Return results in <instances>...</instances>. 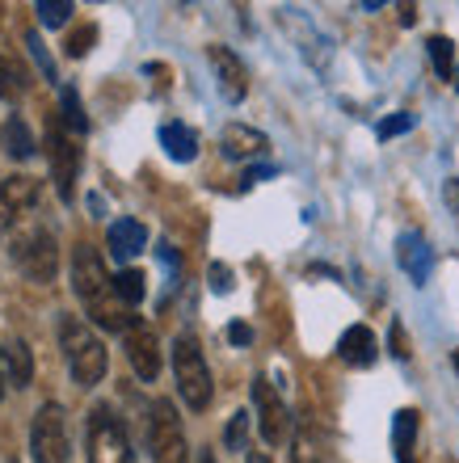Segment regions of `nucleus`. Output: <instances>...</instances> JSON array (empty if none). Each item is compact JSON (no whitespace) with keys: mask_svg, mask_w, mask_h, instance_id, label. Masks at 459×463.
<instances>
[{"mask_svg":"<svg viewBox=\"0 0 459 463\" xmlns=\"http://www.w3.org/2000/svg\"><path fill=\"white\" fill-rule=\"evenodd\" d=\"M25 89H30V72H25L17 60L0 55V98H5V101H22Z\"/></svg>","mask_w":459,"mask_h":463,"instance_id":"20","label":"nucleus"},{"mask_svg":"<svg viewBox=\"0 0 459 463\" xmlns=\"http://www.w3.org/2000/svg\"><path fill=\"white\" fill-rule=\"evenodd\" d=\"M455 89H459V68H455Z\"/></svg>","mask_w":459,"mask_h":463,"instance_id":"39","label":"nucleus"},{"mask_svg":"<svg viewBox=\"0 0 459 463\" xmlns=\"http://www.w3.org/2000/svg\"><path fill=\"white\" fill-rule=\"evenodd\" d=\"M219 147L232 160H249V156H262L270 147V139L262 131H253V127H244V122H228L224 135H219Z\"/></svg>","mask_w":459,"mask_h":463,"instance_id":"14","label":"nucleus"},{"mask_svg":"<svg viewBox=\"0 0 459 463\" xmlns=\"http://www.w3.org/2000/svg\"><path fill=\"white\" fill-rule=\"evenodd\" d=\"M47 160H51V177H55L60 198L63 203H72V185H76V173H81V156H76L72 139H68L60 127H47Z\"/></svg>","mask_w":459,"mask_h":463,"instance_id":"10","label":"nucleus"},{"mask_svg":"<svg viewBox=\"0 0 459 463\" xmlns=\"http://www.w3.org/2000/svg\"><path fill=\"white\" fill-rule=\"evenodd\" d=\"M0 144H5V152H9L13 160H30V156H34V135H30V127H25L17 114H9V118H5Z\"/></svg>","mask_w":459,"mask_h":463,"instance_id":"19","label":"nucleus"},{"mask_svg":"<svg viewBox=\"0 0 459 463\" xmlns=\"http://www.w3.org/2000/svg\"><path fill=\"white\" fill-rule=\"evenodd\" d=\"M60 106H63V122H68L76 135H85L89 118H85V106H81V93H76V89H60Z\"/></svg>","mask_w":459,"mask_h":463,"instance_id":"24","label":"nucleus"},{"mask_svg":"<svg viewBox=\"0 0 459 463\" xmlns=\"http://www.w3.org/2000/svg\"><path fill=\"white\" fill-rule=\"evenodd\" d=\"M34 207H38L34 177H25V173L5 177V185H0V232H17L22 223H30Z\"/></svg>","mask_w":459,"mask_h":463,"instance_id":"8","label":"nucleus"},{"mask_svg":"<svg viewBox=\"0 0 459 463\" xmlns=\"http://www.w3.org/2000/svg\"><path fill=\"white\" fill-rule=\"evenodd\" d=\"M25 47H30V55H34V60H38V68H43V76H47V80H55V63H51L47 47H43V38H38L34 30L25 34Z\"/></svg>","mask_w":459,"mask_h":463,"instance_id":"30","label":"nucleus"},{"mask_svg":"<svg viewBox=\"0 0 459 463\" xmlns=\"http://www.w3.org/2000/svg\"><path fill=\"white\" fill-rule=\"evenodd\" d=\"M206 60H211V68H215V80H219V93H224V101H244V93H249V72H244V63L236 51L228 47H206Z\"/></svg>","mask_w":459,"mask_h":463,"instance_id":"11","label":"nucleus"},{"mask_svg":"<svg viewBox=\"0 0 459 463\" xmlns=\"http://www.w3.org/2000/svg\"><path fill=\"white\" fill-rule=\"evenodd\" d=\"M443 198H447L451 211H459V177H451V182L443 185Z\"/></svg>","mask_w":459,"mask_h":463,"instance_id":"35","label":"nucleus"},{"mask_svg":"<svg viewBox=\"0 0 459 463\" xmlns=\"http://www.w3.org/2000/svg\"><path fill=\"white\" fill-rule=\"evenodd\" d=\"M295 463H320V451L312 442V421H303L300 434H295Z\"/></svg>","mask_w":459,"mask_h":463,"instance_id":"29","label":"nucleus"},{"mask_svg":"<svg viewBox=\"0 0 459 463\" xmlns=\"http://www.w3.org/2000/svg\"><path fill=\"white\" fill-rule=\"evenodd\" d=\"M211 291H215V295H228L232 291V269L219 266V261L211 266Z\"/></svg>","mask_w":459,"mask_h":463,"instance_id":"31","label":"nucleus"},{"mask_svg":"<svg viewBox=\"0 0 459 463\" xmlns=\"http://www.w3.org/2000/svg\"><path fill=\"white\" fill-rule=\"evenodd\" d=\"M0 396H5V363H0Z\"/></svg>","mask_w":459,"mask_h":463,"instance_id":"38","label":"nucleus"},{"mask_svg":"<svg viewBox=\"0 0 459 463\" xmlns=\"http://www.w3.org/2000/svg\"><path fill=\"white\" fill-rule=\"evenodd\" d=\"M114 291H119V299L127 307H135V304H144L148 279L139 274V269H119V274H114Z\"/></svg>","mask_w":459,"mask_h":463,"instance_id":"21","label":"nucleus"},{"mask_svg":"<svg viewBox=\"0 0 459 463\" xmlns=\"http://www.w3.org/2000/svg\"><path fill=\"white\" fill-rule=\"evenodd\" d=\"M173 375H177L182 401L190 404L194 413H203L206 404H211V371H206V358L190 333H182V337L173 342Z\"/></svg>","mask_w":459,"mask_h":463,"instance_id":"4","label":"nucleus"},{"mask_svg":"<svg viewBox=\"0 0 459 463\" xmlns=\"http://www.w3.org/2000/svg\"><path fill=\"white\" fill-rule=\"evenodd\" d=\"M274 165H257V169H249L244 173V185H253V182H266V177H274Z\"/></svg>","mask_w":459,"mask_h":463,"instance_id":"34","label":"nucleus"},{"mask_svg":"<svg viewBox=\"0 0 459 463\" xmlns=\"http://www.w3.org/2000/svg\"><path fill=\"white\" fill-rule=\"evenodd\" d=\"M30 451H34V463H68V421L60 404H43L34 413Z\"/></svg>","mask_w":459,"mask_h":463,"instance_id":"7","label":"nucleus"},{"mask_svg":"<svg viewBox=\"0 0 459 463\" xmlns=\"http://www.w3.org/2000/svg\"><path fill=\"white\" fill-rule=\"evenodd\" d=\"M426 51H430V60H435V72L443 76V80H451L455 76V43L443 34H435L430 43H426Z\"/></svg>","mask_w":459,"mask_h":463,"instance_id":"22","label":"nucleus"},{"mask_svg":"<svg viewBox=\"0 0 459 463\" xmlns=\"http://www.w3.org/2000/svg\"><path fill=\"white\" fill-rule=\"evenodd\" d=\"M413 114L409 110H400V114H387L384 122H379V127H375V135H379V139H397V135H405V131H413Z\"/></svg>","mask_w":459,"mask_h":463,"instance_id":"28","label":"nucleus"},{"mask_svg":"<svg viewBox=\"0 0 459 463\" xmlns=\"http://www.w3.org/2000/svg\"><path fill=\"white\" fill-rule=\"evenodd\" d=\"M249 463H270V459H266V455H249Z\"/></svg>","mask_w":459,"mask_h":463,"instance_id":"37","label":"nucleus"},{"mask_svg":"<svg viewBox=\"0 0 459 463\" xmlns=\"http://www.w3.org/2000/svg\"><path fill=\"white\" fill-rule=\"evenodd\" d=\"M30 371H34V363H30V345L13 342L9 345V383L13 388H25V383H30Z\"/></svg>","mask_w":459,"mask_h":463,"instance_id":"23","label":"nucleus"},{"mask_svg":"<svg viewBox=\"0 0 459 463\" xmlns=\"http://www.w3.org/2000/svg\"><path fill=\"white\" fill-rule=\"evenodd\" d=\"M228 342H232V345H249V342H253V329L236 320V325H228Z\"/></svg>","mask_w":459,"mask_h":463,"instance_id":"32","label":"nucleus"},{"mask_svg":"<svg viewBox=\"0 0 459 463\" xmlns=\"http://www.w3.org/2000/svg\"><path fill=\"white\" fill-rule=\"evenodd\" d=\"M127 358H131L135 375L144 379V383H152V379L160 375V342H157V333L148 329V325L127 329Z\"/></svg>","mask_w":459,"mask_h":463,"instance_id":"12","label":"nucleus"},{"mask_svg":"<svg viewBox=\"0 0 459 463\" xmlns=\"http://www.w3.org/2000/svg\"><path fill=\"white\" fill-rule=\"evenodd\" d=\"M72 287H76V295H81L85 312L101 325V329L127 333V329L139 325V320L131 317V307L119 299L114 279H106V266H101V257H97L89 244H81V249L72 253Z\"/></svg>","mask_w":459,"mask_h":463,"instance_id":"1","label":"nucleus"},{"mask_svg":"<svg viewBox=\"0 0 459 463\" xmlns=\"http://www.w3.org/2000/svg\"><path fill=\"white\" fill-rule=\"evenodd\" d=\"M89 463H131L122 421L110 413L106 404H97L89 413Z\"/></svg>","mask_w":459,"mask_h":463,"instance_id":"6","label":"nucleus"},{"mask_svg":"<svg viewBox=\"0 0 459 463\" xmlns=\"http://www.w3.org/2000/svg\"><path fill=\"white\" fill-rule=\"evenodd\" d=\"M397 261H400V269H405V274L422 287V282H430V269H435V249L426 244L422 232H400Z\"/></svg>","mask_w":459,"mask_h":463,"instance_id":"13","label":"nucleus"},{"mask_svg":"<svg viewBox=\"0 0 459 463\" xmlns=\"http://www.w3.org/2000/svg\"><path fill=\"white\" fill-rule=\"evenodd\" d=\"M338 354H341V363H350V366H371L375 354H379V345H375V333L367 329V325H350V329L341 333Z\"/></svg>","mask_w":459,"mask_h":463,"instance_id":"16","label":"nucleus"},{"mask_svg":"<svg viewBox=\"0 0 459 463\" xmlns=\"http://www.w3.org/2000/svg\"><path fill=\"white\" fill-rule=\"evenodd\" d=\"M13 244V261L30 282H55L60 274V249H55V236L47 228H38L34 220L22 223L17 232H9Z\"/></svg>","mask_w":459,"mask_h":463,"instance_id":"3","label":"nucleus"},{"mask_svg":"<svg viewBox=\"0 0 459 463\" xmlns=\"http://www.w3.org/2000/svg\"><path fill=\"white\" fill-rule=\"evenodd\" d=\"M34 13H38V22L43 25H63L68 22V13H72V0H38Z\"/></svg>","mask_w":459,"mask_h":463,"instance_id":"26","label":"nucleus"},{"mask_svg":"<svg viewBox=\"0 0 459 463\" xmlns=\"http://www.w3.org/2000/svg\"><path fill=\"white\" fill-rule=\"evenodd\" d=\"M253 404H257V426H262V439H266L270 447L287 442L291 413H287V404H282V396L270 388V379H253Z\"/></svg>","mask_w":459,"mask_h":463,"instance_id":"9","label":"nucleus"},{"mask_svg":"<svg viewBox=\"0 0 459 463\" xmlns=\"http://www.w3.org/2000/svg\"><path fill=\"white\" fill-rule=\"evenodd\" d=\"M97 43V25H81L76 34H68V43H63V51L72 55V60H85L89 55V47Z\"/></svg>","mask_w":459,"mask_h":463,"instance_id":"27","label":"nucleus"},{"mask_svg":"<svg viewBox=\"0 0 459 463\" xmlns=\"http://www.w3.org/2000/svg\"><path fill=\"white\" fill-rule=\"evenodd\" d=\"M455 371H459V350H455Z\"/></svg>","mask_w":459,"mask_h":463,"instance_id":"40","label":"nucleus"},{"mask_svg":"<svg viewBox=\"0 0 459 463\" xmlns=\"http://www.w3.org/2000/svg\"><path fill=\"white\" fill-rule=\"evenodd\" d=\"M198 463H215V455H211V451H203V455H198Z\"/></svg>","mask_w":459,"mask_h":463,"instance_id":"36","label":"nucleus"},{"mask_svg":"<svg viewBox=\"0 0 459 463\" xmlns=\"http://www.w3.org/2000/svg\"><path fill=\"white\" fill-rule=\"evenodd\" d=\"M392 354H397V358H409V342H405V325H392Z\"/></svg>","mask_w":459,"mask_h":463,"instance_id":"33","label":"nucleus"},{"mask_svg":"<svg viewBox=\"0 0 459 463\" xmlns=\"http://www.w3.org/2000/svg\"><path fill=\"white\" fill-rule=\"evenodd\" d=\"M224 447H228V451H236L241 455L244 447H249V413H232V421H228V430H224Z\"/></svg>","mask_w":459,"mask_h":463,"instance_id":"25","label":"nucleus"},{"mask_svg":"<svg viewBox=\"0 0 459 463\" xmlns=\"http://www.w3.org/2000/svg\"><path fill=\"white\" fill-rule=\"evenodd\" d=\"M392 451H397V463H417V413L413 409H400L392 417Z\"/></svg>","mask_w":459,"mask_h":463,"instance_id":"17","label":"nucleus"},{"mask_svg":"<svg viewBox=\"0 0 459 463\" xmlns=\"http://www.w3.org/2000/svg\"><path fill=\"white\" fill-rule=\"evenodd\" d=\"M160 147H165L177 165H190V160L198 156V135H194L186 122H165V127H160Z\"/></svg>","mask_w":459,"mask_h":463,"instance_id":"18","label":"nucleus"},{"mask_svg":"<svg viewBox=\"0 0 459 463\" xmlns=\"http://www.w3.org/2000/svg\"><path fill=\"white\" fill-rule=\"evenodd\" d=\"M148 451H152V463H186L190 459L182 421H177L169 401L152 404V417H148Z\"/></svg>","mask_w":459,"mask_h":463,"instance_id":"5","label":"nucleus"},{"mask_svg":"<svg viewBox=\"0 0 459 463\" xmlns=\"http://www.w3.org/2000/svg\"><path fill=\"white\" fill-rule=\"evenodd\" d=\"M60 345H63V358H68V366H72V379L81 383V388H93V383H101L106 379V345L93 337V329H89L85 320L76 317H63L60 320Z\"/></svg>","mask_w":459,"mask_h":463,"instance_id":"2","label":"nucleus"},{"mask_svg":"<svg viewBox=\"0 0 459 463\" xmlns=\"http://www.w3.org/2000/svg\"><path fill=\"white\" fill-rule=\"evenodd\" d=\"M106 241H110V257H114V261H131L135 253H144L148 232L139 220H114Z\"/></svg>","mask_w":459,"mask_h":463,"instance_id":"15","label":"nucleus"}]
</instances>
